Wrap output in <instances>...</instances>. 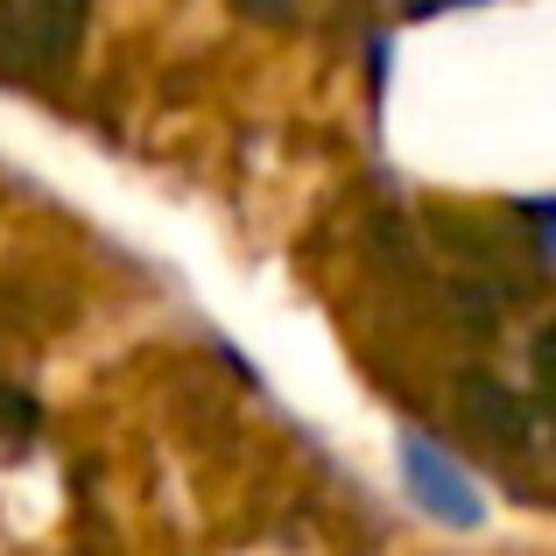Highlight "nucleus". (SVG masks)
I'll list each match as a JSON object with an SVG mask.
<instances>
[{
    "label": "nucleus",
    "mask_w": 556,
    "mask_h": 556,
    "mask_svg": "<svg viewBox=\"0 0 556 556\" xmlns=\"http://www.w3.org/2000/svg\"><path fill=\"white\" fill-rule=\"evenodd\" d=\"M85 36V0H0V78H50Z\"/></svg>",
    "instance_id": "obj_1"
},
{
    "label": "nucleus",
    "mask_w": 556,
    "mask_h": 556,
    "mask_svg": "<svg viewBox=\"0 0 556 556\" xmlns=\"http://www.w3.org/2000/svg\"><path fill=\"white\" fill-rule=\"evenodd\" d=\"M402 479H408V493H416L422 515L451 521V529H479V521H486V501L472 493V479H465L437 444H422V437H402Z\"/></svg>",
    "instance_id": "obj_2"
}]
</instances>
